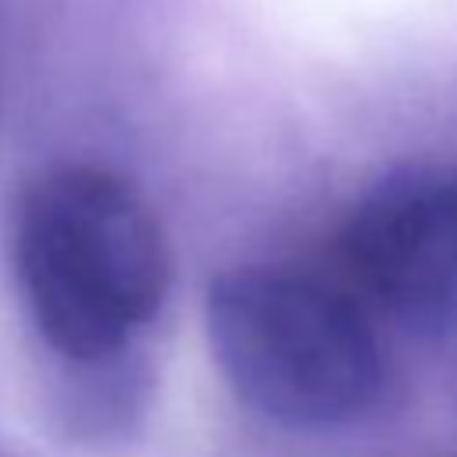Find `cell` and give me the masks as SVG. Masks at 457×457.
Instances as JSON below:
<instances>
[{
	"label": "cell",
	"mask_w": 457,
	"mask_h": 457,
	"mask_svg": "<svg viewBox=\"0 0 457 457\" xmlns=\"http://www.w3.org/2000/svg\"><path fill=\"white\" fill-rule=\"evenodd\" d=\"M211 357L232 393L286 428H339L382 393V350L361 303L311 275L239 264L204 296Z\"/></svg>",
	"instance_id": "cell-2"
},
{
	"label": "cell",
	"mask_w": 457,
	"mask_h": 457,
	"mask_svg": "<svg viewBox=\"0 0 457 457\" xmlns=\"http://www.w3.org/2000/svg\"><path fill=\"white\" fill-rule=\"evenodd\" d=\"M14 275L39 339L86 364L132 350L171 286V253L146 200L114 171L61 164L18 196Z\"/></svg>",
	"instance_id": "cell-1"
},
{
	"label": "cell",
	"mask_w": 457,
	"mask_h": 457,
	"mask_svg": "<svg viewBox=\"0 0 457 457\" xmlns=\"http://www.w3.org/2000/svg\"><path fill=\"white\" fill-rule=\"evenodd\" d=\"M339 257L361 296L418 339L457 332V179L411 171L350 211Z\"/></svg>",
	"instance_id": "cell-3"
},
{
	"label": "cell",
	"mask_w": 457,
	"mask_h": 457,
	"mask_svg": "<svg viewBox=\"0 0 457 457\" xmlns=\"http://www.w3.org/2000/svg\"><path fill=\"white\" fill-rule=\"evenodd\" d=\"M0 457H4V453H0Z\"/></svg>",
	"instance_id": "cell-5"
},
{
	"label": "cell",
	"mask_w": 457,
	"mask_h": 457,
	"mask_svg": "<svg viewBox=\"0 0 457 457\" xmlns=\"http://www.w3.org/2000/svg\"><path fill=\"white\" fill-rule=\"evenodd\" d=\"M71 382L61 393V421L75 439L107 443L129 436L146 403H150V375L132 350L104 361L68 364Z\"/></svg>",
	"instance_id": "cell-4"
}]
</instances>
